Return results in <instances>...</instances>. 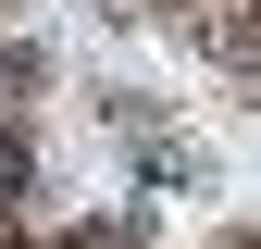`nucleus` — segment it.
<instances>
[{"label": "nucleus", "mask_w": 261, "mask_h": 249, "mask_svg": "<svg viewBox=\"0 0 261 249\" xmlns=\"http://www.w3.org/2000/svg\"><path fill=\"white\" fill-rule=\"evenodd\" d=\"M13 187H25V150H13V137H0V212H13Z\"/></svg>", "instance_id": "f257e3e1"}]
</instances>
